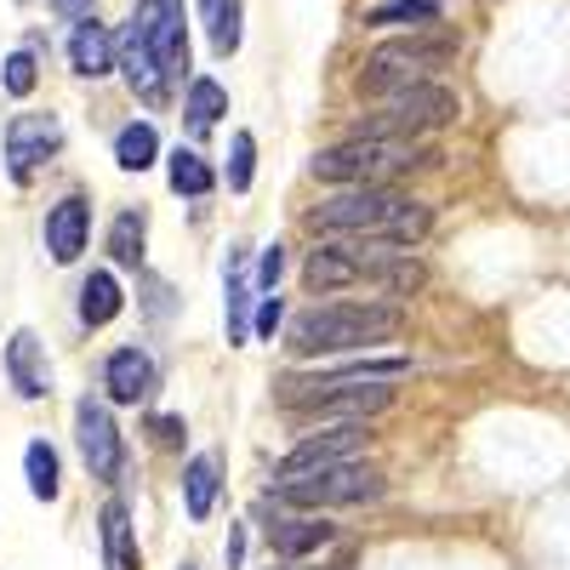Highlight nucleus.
Returning <instances> with one entry per match:
<instances>
[{
    "mask_svg": "<svg viewBox=\"0 0 570 570\" xmlns=\"http://www.w3.org/2000/svg\"><path fill=\"white\" fill-rule=\"evenodd\" d=\"M252 171H257V137L234 131V142H228V188H234V195H246V188H252Z\"/></svg>",
    "mask_w": 570,
    "mask_h": 570,
    "instance_id": "c756f323",
    "label": "nucleus"
},
{
    "mask_svg": "<svg viewBox=\"0 0 570 570\" xmlns=\"http://www.w3.org/2000/svg\"><path fill=\"white\" fill-rule=\"evenodd\" d=\"M279 274H285V252L279 246H263V257H257V279H252V292H274V285H279Z\"/></svg>",
    "mask_w": 570,
    "mask_h": 570,
    "instance_id": "2f4dec72",
    "label": "nucleus"
},
{
    "mask_svg": "<svg viewBox=\"0 0 570 570\" xmlns=\"http://www.w3.org/2000/svg\"><path fill=\"white\" fill-rule=\"evenodd\" d=\"M376 497H383V473L365 468V462H331V468L297 473V480H274V502L279 508H303V513L360 508V502H376Z\"/></svg>",
    "mask_w": 570,
    "mask_h": 570,
    "instance_id": "20e7f679",
    "label": "nucleus"
},
{
    "mask_svg": "<svg viewBox=\"0 0 570 570\" xmlns=\"http://www.w3.org/2000/svg\"><path fill=\"white\" fill-rule=\"evenodd\" d=\"M75 440H80V456H86V468H91V480L115 485L120 468H126V440H120V428H115V416H109L104 400L86 394V400L75 405Z\"/></svg>",
    "mask_w": 570,
    "mask_h": 570,
    "instance_id": "0eeeda50",
    "label": "nucleus"
},
{
    "mask_svg": "<svg viewBox=\"0 0 570 570\" xmlns=\"http://www.w3.org/2000/svg\"><path fill=\"white\" fill-rule=\"evenodd\" d=\"M183 570H195V564H183Z\"/></svg>",
    "mask_w": 570,
    "mask_h": 570,
    "instance_id": "4c0bfd02",
    "label": "nucleus"
},
{
    "mask_svg": "<svg viewBox=\"0 0 570 570\" xmlns=\"http://www.w3.org/2000/svg\"><path fill=\"white\" fill-rule=\"evenodd\" d=\"M360 445H365V422H331L325 434H308L285 451L279 480H297V473H314V468H331V462H354Z\"/></svg>",
    "mask_w": 570,
    "mask_h": 570,
    "instance_id": "9b49d317",
    "label": "nucleus"
},
{
    "mask_svg": "<svg viewBox=\"0 0 570 570\" xmlns=\"http://www.w3.org/2000/svg\"><path fill=\"white\" fill-rule=\"evenodd\" d=\"M149 434H155V440L171 451V445H183V434H188V428H183V416H155V422H149Z\"/></svg>",
    "mask_w": 570,
    "mask_h": 570,
    "instance_id": "72a5a7b5",
    "label": "nucleus"
},
{
    "mask_svg": "<svg viewBox=\"0 0 570 570\" xmlns=\"http://www.w3.org/2000/svg\"><path fill=\"white\" fill-rule=\"evenodd\" d=\"M394 405V383L376 376V383H337V389H320L303 405H292V416H314V422H371L376 411Z\"/></svg>",
    "mask_w": 570,
    "mask_h": 570,
    "instance_id": "6e6552de",
    "label": "nucleus"
},
{
    "mask_svg": "<svg viewBox=\"0 0 570 570\" xmlns=\"http://www.w3.org/2000/svg\"><path fill=\"white\" fill-rule=\"evenodd\" d=\"M223 559H228L234 570H240V559H246V531H240V525L228 531V548H223Z\"/></svg>",
    "mask_w": 570,
    "mask_h": 570,
    "instance_id": "f704fd0d",
    "label": "nucleus"
},
{
    "mask_svg": "<svg viewBox=\"0 0 570 570\" xmlns=\"http://www.w3.org/2000/svg\"><path fill=\"white\" fill-rule=\"evenodd\" d=\"M314 234H343V240H371V246H394V252H416L422 234L434 228V212L422 200L400 195L394 183H354L343 195H331L308 212Z\"/></svg>",
    "mask_w": 570,
    "mask_h": 570,
    "instance_id": "f257e3e1",
    "label": "nucleus"
},
{
    "mask_svg": "<svg viewBox=\"0 0 570 570\" xmlns=\"http://www.w3.org/2000/svg\"><path fill=\"white\" fill-rule=\"evenodd\" d=\"M400 308L389 303H325L292 320L285 331V348L314 360V354H354V348H376L400 337Z\"/></svg>",
    "mask_w": 570,
    "mask_h": 570,
    "instance_id": "f03ea898",
    "label": "nucleus"
},
{
    "mask_svg": "<svg viewBox=\"0 0 570 570\" xmlns=\"http://www.w3.org/2000/svg\"><path fill=\"white\" fill-rule=\"evenodd\" d=\"M23 473H29V497H35V502H58V491H63V468H58V451L46 445V440H29V451H23Z\"/></svg>",
    "mask_w": 570,
    "mask_h": 570,
    "instance_id": "393cba45",
    "label": "nucleus"
},
{
    "mask_svg": "<svg viewBox=\"0 0 570 570\" xmlns=\"http://www.w3.org/2000/svg\"><path fill=\"white\" fill-rule=\"evenodd\" d=\"M137 29L149 40L155 52V69L160 80H183L188 69V29H183V0H149V7H137Z\"/></svg>",
    "mask_w": 570,
    "mask_h": 570,
    "instance_id": "1a4fd4ad",
    "label": "nucleus"
},
{
    "mask_svg": "<svg viewBox=\"0 0 570 570\" xmlns=\"http://www.w3.org/2000/svg\"><path fill=\"white\" fill-rule=\"evenodd\" d=\"M69 63H75V75H86V80H104V75L115 69V35H109L98 18H80L75 35H69Z\"/></svg>",
    "mask_w": 570,
    "mask_h": 570,
    "instance_id": "f3484780",
    "label": "nucleus"
},
{
    "mask_svg": "<svg viewBox=\"0 0 570 570\" xmlns=\"http://www.w3.org/2000/svg\"><path fill=\"white\" fill-rule=\"evenodd\" d=\"M98 537H104V570H142V553H137V531H131L126 502H104Z\"/></svg>",
    "mask_w": 570,
    "mask_h": 570,
    "instance_id": "6ab92c4d",
    "label": "nucleus"
},
{
    "mask_svg": "<svg viewBox=\"0 0 570 570\" xmlns=\"http://www.w3.org/2000/svg\"><path fill=\"white\" fill-rule=\"evenodd\" d=\"M86 240H91V206H86V195H63L46 212V252H52V263L69 268V263H80Z\"/></svg>",
    "mask_w": 570,
    "mask_h": 570,
    "instance_id": "f8f14e48",
    "label": "nucleus"
},
{
    "mask_svg": "<svg viewBox=\"0 0 570 570\" xmlns=\"http://www.w3.org/2000/svg\"><path fill=\"white\" fill-rule=\"evenodd\" d=\"M137 7H149V0H137Z\"/></svg>",
    "mask_w": 570,
    "mask_h": 570,
    "instance_id": "e433bc0d",
    "label": "nucleus"
},
{
    "mask_svg": "<svg viewBox=\"0 0 570 570\" xmlns=\"http://www.w3.org/2000/svg\"><path fill=\"white\" fill-rule=\"evenodd\" d=\"M115 69L126 75V86H131V91H142V98H155V91L166 86V80H160V69H155L149 40H142V29H137V18H131V23H126V35L115 40Z\"/></svg>",
    "mask_w": 570,
    "mask_h": 570,
    "instance_id": "a211bd4d",
    "label": "nucleus"
},
{
    "mask_svg": "<svg viewBox=\"0 0 570 570\" xmlns=\"http://www.w3.org/2000/svg\"><path fill=\"white\" fill-rule=\"evenodd\" d=\"M434 160H440V149H422L416 137H348L337 149L314 155V177L354 188V183H394V177L422 171Z\"/></svg>",
    "mask_w": 570,
    "mask_h": 570,
    "instance_id": "7ed1b4c3",
    "label": "nucleus"
},
{
    "mask_svg": "<svg viewBox=\"0 0 570 570\" xmlns=\"http://www.w3.org/2000/svg\"><path fill=\"white\" fill-rule=\"evenodd\" d=\"M109 252H115L120 268H137V263H142V212H120V217H115Z\"/></svg>",
    "mask_w": 570,
    "mask_h": 570,
    "instance_id": "c85d7f7f",
    "label": "nucleus"
},
{
    "mask_svg": "<svg viewBox=\"0 0 570 570\" xmlns=\"http://www.w3.org/2000/svg\"><path fill=\"white\" fill-rule=\"evenodd\" d=\"M35 80H40V69H35V52H12L7 63H0V86H7L12 98H29V91H35Z\"/></svg>",
    "mask_w": 570,
    "mask_h": 570,
    "instance_id": "7c9ffc66",
    "label": "nucleus"
},
{
    "mask_svg": "<svg viewBox=\"0 0 570 570\" xmlns=\"http://www.w3.org/2000/svg\"><path fill=\"white\" fill-rule=\"evenodd\" d=\"M7 376H12L18 400L52 394V371H46V348H40L35 331H12V343H7Z\"/></svg>",
    "mask_w": 570,
    "mask_h": 570,
    "instance_id": "2eb2a0df",
    "label": "nucleus"
},
{
    "mask_svg": "<svg viewBox=\"0 0 570 570\" xmlns=\"http://www.w3.org/2000/svg\"><path fill=\"white\" fill-rule=\"evenodd\" d=\"M166 177H171V188L177 195H188V200H206L212 188H217V171L195 155V149H171V160H166Z\"/></svg>",
    "mask_w": 570,
    "mask_h": 570,
    "instance_id": "bb28decb",
    "label": "nucleus"
},
{
    "mask_svg": "<svg viewBox=\"0 0 570 570\" xmlns=\"http://www.w3.org/2000/svg\"><path fill=\"white\" fill-rule=\"evenodd\" d=\"M183 115H188V126H195V131H212V126L228 115V91H223L212 75L188 80V104H183Z\"/></svg>",
    "mask_w": 570,
    "mask_h": 570,
    "instance_id": "cd10ccee",
    "label": "nucleus"
},
{
    "mask_svg": "<svg viewBox=\"0 0 570 570\" xmlns=\"http://www.w3.org/2000/svg\"><path fill=\"white\" fill-rule=\"evenodd\" d=\"M456 115H462V104H456L451 86H440V80H411V86L389 91L383 109L360 126V137H428V131L451 126Z\"/></svg>",
    "mask_w": 570,
    "mask_h": 570,
    "instance_id": "39448f33",
    "label": "nucleus"
},
{
    "mask_svg": "<svg viewBox=\"0 0 570 570\" xmlns=\"http://www.w3.org/2000/svg\"><path fill=\"white\" fill-rule=\"evenodd\" d=\"M263 537H268V553H279V559H308V553H320V548H325L331 537H337V531H331L320 513L292 508V513H279Z\"/></svg>",
    "mask_w": 570,
    "mask_h": 570,
    "instance_id": "ddd939ff",
    "label": "nucleus"
},
{
    "mask_svg": "<svg viewBox=\"0 0 570 570\" xmlns=\"http://www.w3.org/2000/svg\"><path fill=\"white\" fill-rule=\"evenodd\" d=\"M63 149V120L58 115H18L7 126V171L12 183H29L35 166H46Z\"/></svg>",
    "mask_w": 570,
    "mask_h": 570,
    "instance_id": "9d476101",
    "label": "nucleus"
},
{
    "mask_svg": "<svg viewBox=\"0 0 570 570\" xmlns=\"http://www.w3.org/2000/svg\"><path fill=\"white\" fill-rule=\"evenodd\" d=\"M200 18H206V35H212L217 58L240 52V0H200Z\"/></svg>",
    "mask_w": 570,
    "mask_h": 570,
    "instance_id": "a878e982",
    "label": "nucleus"
},
{
    "mask_svg": "<svg viewBox=\"0 0 570 570\" xmlns=\"http://www.w3.org/2000/svg\"><path fill=\"white\" fill-rule=\"evenodd\" d=\"M451 52H456L451 40H389L365 58L360 86L371 91V98H389V91H400L411 80H428V69H440Z\"/></svg>",
    "mask_w": 570,
    "mask_h": 570,
    "instance_id": "423d86ee",
    "label": "nucleus"
},
{
    "mask_svg": "<svg viewBox=\"0 0 570 570\" xmlns=\"http://www.w3.org/2000/svg\"><path fill=\"white\" fill-rule=\"evenodd\" d=\"M279 320H285V303L268 292V297H257V314H252V337H274V331H279Z\"/></svg>",
    "mask_w": 570,
    "mask_h": 570,
    "instance_id": "473e14b6",
    "label": "nucleus"
},
{
    "mask_svg": "<svg viewBox=\"0 0 570 570\" xmlns=\"http://www.w3.org/2000/svg\"><path fill=\"white\" fill-rule=\"evenodd\" d=\"M115 160H120V171H149V166L160 160V131H155L149 120L120 126V137H115Z\"/></svg>",
    "mask_w": 570,
    "mask_h": 570,
    "instance_id": "b1692460",
    "label": "nucleus"
},
{
    "mask_svg": "<svg viewBox=\"0 0 570 570\" xmlns=\"http://www.w3.org/2000/svg\"><path fill=\"white\" fill-rule=\"evenodd\" d=\"M252 279H246V246L228 252V274H223V308H228V343L252 337Z\"/></svg>",
    "mask_w": 570,
    "mask_h": 570,
    "instance_id": "aec40b11",
    "label": "nucleus"
},
{
    "mask_svg": "<svg viewBox=\"0 0 570 570\" xmlns=\"http://www.w3.org/2000/svg\"><path fill=\"white\" fill-rule=\"evenodd\" d=\"M126 308V292H120V279L109 274V268H91L86 274V285H80V325H109L115 314Z\"/></svg>",
    "mask_w": 570,
    "mask_h": 570,
    "instance_id": "4be33fe9",
    "label": "nucleus"
},
{
    "mask_svg": "<svg viewBox=\"0 0 570 570\" xmlns=\"http://www.w3.org/2000/svg\"><path fill=\"white\" fill-rule=\"evenodd\" d=\"M440 23V0H383L365 12V29H428Z\"/></svg>",
    "mask_w": 570,
    "mask_h": 570,
    "instance_id": "5701e85b",
    "label": "nucleus"
},
{
    "mask_svg": "<svg viewBox=\"0 0 570 570\" xmlns=\"http://www.w3.org/2000/svg\"><path fill=\"white\" fill-rule=\"evenodd\" d=\"M303 285L308 292H343V285H360V252L348 240H331V246H314L308 263H303Z\"/></svg>",
    "mask_w": 570,
    "mask_h": 570,
    "instance_id": "4468645a",
    "label": "nucleus"
},
{
    "mask_svg": "<svg viewBox=\"0 0 570 570\" xmlns=\"http://www.w3.org/2000/svg\"><path fill=\"white\" fill-rule=\"evenodd\" d=\"M104 389H109L115 405H137L142 394L155 389V360L142 348H115L109 365H104Z\"/></svg>",
    "mask_w": 570,
    "mask_h": 570,
    "instance_id": "dca6fc26",
    "label": "nucleus"
},
{
    "mask_svg": "<svg viewBox=\"0 0 570 570\" xmlns=\"http://www.w3.org/2000/svg\"><path fill=\"white\" fill-rule=\"evenodd\" d=\"M52 12H58V18H75V23H80V18H91V0H52Z\"/></svg>",
    "mask_w": 570,
    "mask_h": 570,
    "instance_id": "c9c22d12",
    "label": "nucleus"
},
{
    "mask_svg": "<svg viewBox=\"0 0 570 570\" xmlns=\"http://www.w3.org/2000/svg\"><path fill=\"white\" fill-rule=\"evenodd\" d=\"M217 491H223V468H217V456H188V468H183V508H188V519H212V508H217Z\"/></svg>",
    "mask_w": 570,
    "mask_h": 570,
    "instance_id": "412c9836",
    "label": "nucleus"
}]
</instances>
